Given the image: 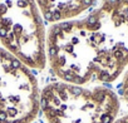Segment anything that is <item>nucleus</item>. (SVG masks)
Segmentation results:
<instances>
[{"instance_id": "obj_1", "label": "nucleus", "mask_w": 128, "mask_h": 123, "mask_svg": "<svg viewBox=\"0 0 128 123\" xmlns=\"http://www.w3.org/2000/svg\"><path fill=\"white\" fill-rule=\"evenodd\" d=\"M128 0H103L83 19L54 23L45 33L52 72L70 84H109L128 62Z\"/></svg>"}, {"instance_id": "obj_2", "label": "nucleus", "mask_w": 128, "mask_h": 123, "mask_svg": "<svg viewBox=\"0 0 128 123\" xmlns=\"http://www.w3.org/2000/svg\"><path fill=\"white\" fill-rule=\"evenodd\" d=\"M40 109L48 123H113L118 100L109 88L58 82L42 90Z\"/></svg>"}, {"instance_id": "obj_3", "label": "nucleus", "mask_w": 128, "mask_h": 123, "mask_svg": "<svg viewBox=\"0 0 128 123\" xmlns=\"http://www.w3.org/2000/svg\"><path fill=\"white\" fill-rule=\"evenodd\" d=\"M45 33L35 0H0V42L26 67H45Z\"/></svg>"}, {"instance_id": "obj_4", "label": "nucleus", "mask_w": 128, "mask_h": 123, "mask_svg": "<svg viewBox=\"0 0 128 123\" xmlns=\"http://www.w3.org/2000/svg\"><path fill=\"white\" fill-rule=\"evenodd\" d=\"M39 109L36 78L19 58L0 46V123H32Z\"/></svg>"}, {"instance_id": "obj_5", "label": "nucleus", "mask_w": 128, "mask_h": 123, "mask_svg": "<svg viewBox=\"0 0 128 123\" xmlns=\"http://www.w3.org/2000/svg\"><path fill=\"white\" fill-rule=\"evenodd\" d=\"M35 2H36V4H40L42 2H44V0H35Z\"/></svg>"}]
</instances>
